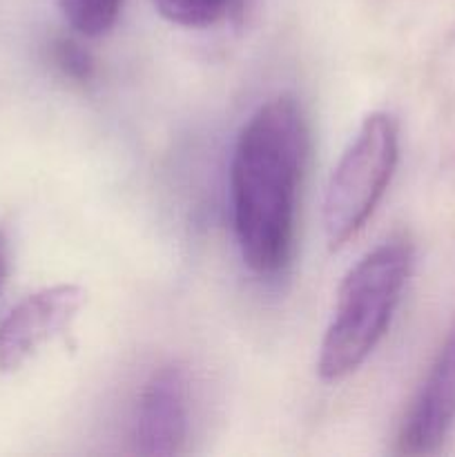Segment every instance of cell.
<instances>
[{"label": "cell", "mask_w": 455, "mask_h": 457, "mask_svg": "<svg viewBox=\"0 0 455 457\" xmlns=\"http://www.w3.org/2000/svg\"><path fill=\"white\" fill-rule=\"evenodd\" d=\"M308 147L306 114L285 94L263 103L236 138L230 163L232 219L241 259L257 275H277L290 262Z\"/></svg>", "instance_id": "cell-1"}, {"label": "cell", "mask_w": 455, "mask_h": 457, "mask_svg": "<svg viewBox=\"0 0 455 457\" xmlns=\"http://www.w3.org/2000/svg\"><path fill=\"white\" fill-rule=\"evenodd\" d=\"M413 268V245L401 237L370 250L343 277L324 335L317 373L339 382L355 373L386 335Z\"/></svg>", "instance_id": "cell-2"}, {"label": "cell", "mask_w": 455, "mask_h": 457, "mask_svg": "<svg viewBox=\"0 0 455 457\" xmlns=\"http://www.w3.org/2000/svg\"><path fill=\"white\" fill-rule=\"evenodd\" d=\"M400 156V129L386 112L366 116L324 196V232L330 250L346 245L368 223L382 201Z\"/></svg>", "instance_id": "cell-3"}, {"label": "cell", "mask_w": 455, "mask_h": 457, "mask_svg": "<svg viewBox=\"0 0 455 457\" xmlns=\"http://www.w3.org/2000/svg\"><path fill=\"white\" fill-rule=\"evenodd\" d=\"M190 428V379L181 364L156 369L138 393L132 446L138 455H177Z\"/></svg>", "instance_id": "cell-4"}, {"label": "cell", "mask_w": 455, "mask_h": 457, "mask_svg": "<svg viewBox=\"0 0 455 457\" xmlns=\"http://www.w3.org/2000/svg\"><path fill=\"white\" fill-rule=\"evenodd\" d=\"M85 290L58 284L27 295L0 324V370L12 373L31 360L40 346L58 337L80 312Z\"/></svg>", "instance_id": "cell-5"}, {"label": "cell", "mask_w": 455, "mask_h": 457, "mask_svg": "<svg viewBox=\"0 0 455 457\" xmlns=\"http://www.w3.org/2000/svg\"><path fill=\"white\" fill-rule=\"evenodd\" d=\"M455 422V326L437 351L397 436V451L428 455L442 446Z\"/></svg>", "instance_id": "cell-6"}, {"label": "cell", "mask_w": 455, "mask_h": 457, "mask_svg": "<svg viewBox=\"0 0 455 457\" xmlns=\"http://www.w3.org/2000/svg\"><path fill=\"white\" fill-rule=\"evenodd\" d=\"M58 4L79 34L98 38L114 27L123 0H58Z\"/></svg>", "instance_id": "cell-7"}, {"label": "cell", "mask_w": 455, "mask_h": 457, "mask_svg": "<svg viewBox=\"0 0 455 457\" xmlns=\"http://www.w3.org/2000/svg\"><path fill=\"white\" fill-rule=\"evenodd\" d=\"M235 0H154V7L165 21L178 27H210L230 12Z\"/></svg>", "instance_id": "cell-8"}, {"label": "cell", "mask_w": 455, "mask_h": 457, "mask_svg": "<svg viewBox=\"0 0 455 457\" xmlns=\"http://www.w3.org/2000/svg\"><path fill=\"white\" fill-rule=\"evenodd\" d=\"M52 62L65 79L74 80V83H89L94 79V58L87 49L80 47L76 40L71 38H58L52 43Z\"/></svg>", "instance_id": "cell-9"}, {"label": "cell", "mask_w": 455, "mask_h": 457, "mask_svg": "<svg viewBox=\"0 0 455 457\" xmlns=\"http://www.w3.org/2000/svg\"><path fill=\"white\" fill-rule=\"evenodd\" d=\"M7 263H9V253H7V239L0 232V290L4 286V277H7Z\"/></svg>", "instance_id": "cell-10"}]
</instances>
